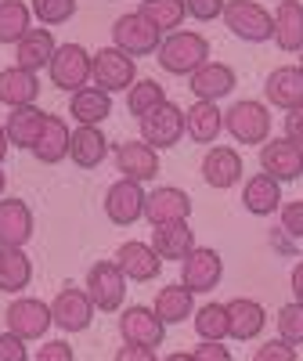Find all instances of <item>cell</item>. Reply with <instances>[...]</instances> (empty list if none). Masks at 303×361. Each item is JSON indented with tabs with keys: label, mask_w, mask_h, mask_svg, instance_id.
Returning a JSON list of instances; mask_svg holds the SVG:
<instances>
[{
	"label": "cell",
	"mask_w": 303,
	"mask_h": 361,
	"mask_svg": "<svg viewBox=\"0 0 303 361\" xmlns=\"http://www.w3.org/2000/svg\"><path fill=\"white\" fill-rule=\"evenodd\" d=\"M156 62L170 76H192L195 69H202L209 62V40L202 33H195V29H177V33L163 37Z\"/></svg>",
	"instance_id": "obj_1"
},
{
	"label": "cell",
	"mask_w": 303,
	"mask_h": 361,
	"mask_svg": "<svg viewBox=\"0 0 303 361\" xmlns=\"http://www.w3.org/2000/svg\"><path fill=\"white\" fill-rule=\"evenodd\" d=\"M224 130L238 145H267L271 141V109L256 98H238L224 109Z\"/></svg>",
	"instance_id": "obj_2"
},
{
	"label": "cell",
	"mask_w": 303,
	"mask_h": 361,
	"mask_svg": "<svg viewBox=\"0 0 303 361\" xmlns=\"http://www.w3.org/2000/svg\"><path fill=\"white\" fill-rule=\"evenodd\" d=\"M224 25L246 44H267L275 40V11H267L260 0H228Z\"/></svg>",
	"instance_id": "obj_3"
},
{
	"label": "cell",
	"mask_w": 303,
	"mask_h": 361,
	"mask_svg": "<svg viewBox=\"0 0 303 361\" xmlns=\"http://www.w3.org/2000/svg\"><path fill=\"white\" fill-rule=\"evenodd\" d=\"M83 289L90 296V304H94V311H123L127 275L119 271L116 260H94L83 279Z\"/></svg>",
	"instance_id": "obj_4"
},
{
	"label": "cell",
	"mask_w": 303,
	"mask_h": 361,
	"mask_svg": "<svg viewBox=\"0 0 303 361\" xmlns=\"http://www.w3.org/2000/svg\"><path fill=\"white\" fill-rule=\"evenodd\" d=\"M4 325L8 333H15L18 340H44L47 329L54 325L51 318V304L47 300H37V296H15L11 304L4 307Z\"/></svg>",
	"instance_id": "obj_5"
},
{
	"label": "cell",
	"mask_w": 303,
	"mask_h": 361,
	"mask_svg": "<svg viewBox=\"0 0 303 361\" xmlns=\"http://www.w3.org/2000/svg\"><path fill=\"white\" fill-rule=\"evenodd\" d=\"M159 44H163V33L141 11H127V15H119L112 22V47L130 54L134 62H137L141 54H156Z\"/></svg>",
	"instance_id": "obj_6"
},
{
	"label": "cell",
	"mask_w": 303,
	"mask_h": 361,
	"mask_svg": "<svg viewBox=\"0 0 303 361\" xmlns=\"http://www.w3.org/2000/svg\"><path fill=\"white\" fill-rule=\"evenodd\" d=\"M47 76L58 90L66 94H76V90L90 87V51L83 44H58L51 66H47Z\"/></svg>",
	"instance_id": "obj_7"
},
{
	"label": "cell",
	"mask_w": 303,
	"mask_h": 361,
	"mask_svg": "<svg viewBox=\"0 0 303 361\" xmlns=\"http://www.w3.org/2000/svg\"><path fill=\"white\" fill-rule=\"evenodd\" d=\"M90 83L116 94V90H130L137 83V66L134 58L119 47H101L90 54Z\"/></svg>",
	"instance_id": "obj_8"
},
{
	"label": "cell",
	"mask_w": 303,
	"mask_h": 361,
	"mask_svg": "<svg viewBox=\"0 0 303 361\" xmlns=\"http://www.w3.org/2000/svg\"><path fill=\"white\" fill-rule=\"evenodd\" d=\"M137 123H141V141L152 145L156 152H166V148H173L185 137V109L166 98L159 109H152L144 119H137Z\"/></svg>",
	"instance_id": "obj_9"
},
{
	"label": "cell",
	"mask_w": 303,
	"mask_h": 361,
	"mask_svg": "<svg viewBox=\"0 0 303 361\" xmlns=\"http://www.w3.org/2000/svg\"><path fill=\"white\" fill-rule=\"evenodd\" d=\"M224 279V260L217 250H209V246H195L185 260H180V286L192 289L195 296L202 293H214Z\"/></svg>",
	"instance_id": "obj_10"
},
{
	"label": "cell",
	"mask_w": 303,
	"mask_h": 361,
	"mask_svg": "<svg viewBox=\"0 0 303 361\" xmlns=\"http://www.w3.org/2000/svg\"><path fill=\"white\" fill-rule=\"evenodd\" d=\"M94 314L98 311H94V304H90L83 286H62L51 300V318L62 333H83V329L94 322Z\"/></svg>",
	"instance_id": "obj_11"
},
{
	"label": "cell",
	"mask_w": 303,
	"mask_h": 361,
	"mask_svg": "<svg viewBox=\"0 0 303 361\" xmlns=\"http://www.w3.org/2000/svg\"><path fill=\"white\" fill-rule=\"evenodd\" d=\"M144 199L148 192L130 177H119L109 185L105 192V217L116 224V228H127V224H137L144 217Z\"/></svg>",
	"instance_id": "obj_12"
},
{
	"label": "cell",
	"mask_w": 303,
	"mask_h": 361,
	"mask_svg": "<svg viewBox=\"0 0 303 361\" xmlns=\"http://www.w3.org/2000/svg\"><path fill=\"white\" fill-rule=\"evenodd\" d=\"M202 180L209 188H217V192H228L235 188L242 173H246V163H242V152L231 145H209L206 148V156H202Z\"/></svg>",
	"instance_id": "obj_13"
},
{
	"label": "cell",
	"mask_w": 303,
	"mask_h": 361,
	"mask_svg": "<svg viewBox=\"0 0 303 361\" xmlns=\"http://www.w3.org/2000/svg\"><path fill=\"white\" fill-rule=\"evenodd\" d=\"M119 336H123V343H137V347H152V350H156L166 340V325H163V318L152 307L134 304V307L119 311Z\"/></svg>",
	"instance_id": "obj_14"
},
{
	"label": "cell",
	"mask_w": 303,
	"mask_h": 361,
	"mask_svg": "<svg viewBox=\"0 0 303 361\" xmlns=\"http://www.w3.org/2000/svg\"><path fill=\"white\" fill-rule=\"evenodd\" d=\"M260 170L278 185L303 177V148L289 137H271L267 145H260Z\"/></svg>",
	"instance_id": "obj_15"
},
{
	"label": "cell",
	"mask_w": 303,
	"mask_h": 361,
	"mask_svg": "<svg viewBox=\"0 0 303 361\" xmlns=\"http://www.w3.org/2000/svg\"><path fill=\"white\" fill-rule=\"evenodd\" d=\"M192 217V195L177 185H159L152 188L144 199V221L152 228L159 224H173V221H188Z\"/></svg>",
	"instance_id": "obj_16"
},
{
	"label": "cell",
	"mask_w": 303,
	"mask_h": 361,
	"mask_svg": "<svg viewBox=\"0 0 303 361\" xmlns=\"http://www.w3.org/2000/svg\"><path fill=\"white\" fill-rule=\"evenodd\" d=\"M112 159H116L119 177H130V180H137V185H144V180H152L159 173V152L152 145H144L141 137L119 141L112 148Z\"/></svg>",
	"instance_id": "obj_17"
},
{
	"label": "cell",
	"mask_w": 303,
	"mask_h": 361,
	"mask_svg": "<svg viewBox=\"0 0 303 361\" xmlns=\"http://www.w3.org/2000/svg\"><path fill=\"white\" fill-rule=\"evenodd\" d=\"M33 238V209L25 199L4 195L0 199V246L22 250Z\"/></svg>",
	"instance_id": "obj_18"
},
{
	"label": "cell",
	"mask_w": 303,
	"mask_h": 361,
	"mask_svg": "<svg viewBox=\"0 0 303 361\" xmlns=\"http://www.w3.org/2000/svg\"><path fill=\"white\" fill-rule=\"evenodd\" d=\"M116 264L127 275V282H156L163 271V260L152 250V243H137V238H130V243L116 250Z\"/></svg>",
	"instance_id": "obj_19"
},
{
	"label": "cell",
	"mask_w": 303,
	"mask_h": 361,
	"mask_svg": "<svg viewBox=\"0 0 303 361\" xmlns=\"http://www.w3.org/2000/svg\"><path fill=\"white\" fill-rule=\"evenodd\" d=\"M58 51V40L47 25H33L29 33L15 44V66L18 69H29V73H40L51 66V58Z\"/></svg>",
	"instance_id": "obj_20"
},
{
	"label": "cell",
	"mask_w": 303,
	"mask_h": 361,
	"mask_svg": "<svg viewBox=\"0 0 303 361\" xmlns=\"http://www.w3.org/2000/svg\"><path fill=\"white\" fill-rule=\"evenodd\" d=\"M235 69L231 66H224V62H206L202 69H195L192 73V80H188V90H192V98L195 102H221V98H228L231 90H235Z\"/></svg>",
	"instance_id": "obj_21"
},
{
	"label": "cell",
	"mask_w": 303,
	"mask_h": 361,
	"mask_svg": "<svg viewBox=\"0 0 303 361\" xmlns=\"http://www.w3.org/2000/svg\"><path fill=\"white\" fill-rule=\"evenodd\" d=\"M69 116L76 127H101L112 116V94L90 83V87L76 90V94H69Z\"/></svg>",
	"instance_id": "obj_22"
},
{
	"label": "cell",
	"mask_w": 303,
	"mask_h": 361,
	"mask_svg": "<svg viewBox=\"0 0 303 361\" xmlns=\"http://www.w3.org/2000/svg\"><path fill=\"white\" fill-rule=\"evenodd\" d=\"M264 98H267V105L285 109V112L303 105V69L299 66H278L264 80Z\"/></svg>",
	"instance_id": "obj_23"
},
{
	"label": "cell",
	"mask_w": 303,
	"mask_h": 361,
	"mask_svg": "<svg viewBox=\"0 0 303 361\" xmlns=\"http://www.w3.org/2000/svg\"><path fill=\"white\" fill-rule=\"evenodd\" d=\"M224 130V112L217 102H192L185 109V137H192L195 145H217Z\"/></svg>",
	"instance_id": "obj_24"
},
{
	"label": "cell",
	"mask_w": 303,
	"mask_h": 361,
	"mask_svg": "<svg viewBox=\"0 0 303 361\" xmlns=\"http://www.w3.org/2000/svg\"><path fill=\"white\" fill-rule=\"evenodd\" d=\"M242 206H246V214L253 217H271L282 209V185L275 177H267L264 170L253 173L246 185H242Z\"/></svg>",
	"instance_id": "obj_25"
},
{
	"label": "cell",
	"mask_w": 303,
	"mask_h": 361,
	"mask_svg": "<svg viewBox=\"0 0 303 361\" xmlns=\"http://www.w3.org/2000/svg\"><path fill=\"white\" fill-rule=\"evenodd\" d=\"M152 250L159 253V260H185L192 250H195V231L188 221H173V224H159L152 228Z\"/></svg>",
	"instance_id": "obj_26"
},
{
	"label": "cell",
	"mask_w": 303,
	"mask_h": 361,
	"mask_svg": "<svg viewBox=\"0 0 303 361\" xmlns=\"http://www.w3.org/2000/svg\"><path fill=\"white\" fill-rule=\"evenodd\" d=\"M69 145H73V127L66 123L62 116H51L47 112V123L33 145V156L44 163V166H54V163H62L69 159Z\"/></svg>",
	"instance_id": "obj_27"
},
{
	"label": "cell",
	"mask_w": 303,
	"mask_h": 361,
	"mask_svg": "<svg viewBox=\"0 0 303 361\" xmlns=\"http://www.w3.org/2000/svg\"><path fill=\"white\" fill-rule=\"evenodd\" d=\"M44 123H47V112H44L40 105H22V109H8L4 130H8V141H11L15 148L33 152V145H37Z\"/></svg>",
	"instance_id": "obj_28"
},
{
	"label": "cell",
	"mask_w": 303,
	"mask_h": 361,
	"mask_svg": "<svg viewBox=\"0 0 303 361\" xmlns=\"http://www.w3.org/2000/svg\"><path fill=\"white\" fill-rule=\"evenodd\" d=\"M37 94H40V76L37 73L18 69V66L0 69V105H8V109L37 105Z\"/></svg>",
	"instance_id": "obj_29"
},
{
	"label": "cell",
	"mask_w": 303,
	"mask_h": 361,
	"mask_svg": "<svg viewBox=\"0 0 303 361\" xmlns=\"http://www.w3.org/2000/svg\"><path fill=\"white\" fill-rule=\"evenodd\" d=\"M228 318H231V340H256L267 325V311L260 300H249V296H235L228 300Z\"/></svg>",
	"instance_id": "obj_30"
},
{
	"label": "cell",
	"mask_w": 303,
	"mask_h": 361,
	"mask_svg": "<svg viewBox=\"0 0 303 361\" xmlns=\"http://www.w3.org/2000/svg\"><path fill=\"white\" fill-rule=\"evenodd\" d=\"M112 152L109 137L101 134V127H73V145H69V159L80 170H94L105 163V156Z\"/></svg>",
	"instance_id": "obj_31"
},
{
	"label": "cell",
	"mask_w": 303,
	"mask_h": 361,
	"mask_svg": "<svg viewBox=\"0 0 303 361\" xmlns=\"http://www.w3.org/2000/svg\"><path fill=\"white\" fill-rule=\"evenodd\" d=\"M275 44L278 51H303V4L299 0H278L275 8Z\"/></svg>",
	"instance_id": "obj_32"
},
{
	"label": "cell",
	"mask_w": 303,
	"mask_h": 361,
	"mask_svg": "<svg viewBox=\"0 0 303 361\" xmlns=\"http://www.w3.org/2000/svg\"><path fill=\"white\" fill-rule=\"evenodd\" d=\"M33 282V260L22 250L11 246H0V293L8 296H22Z\"/></svg>",
	"instance_id": "obj_33"
},
{
	"label": "cell",
	"mask_w": 303,
	"mask_h": 361,
	"mask_svg": "<svg viewBox=\"0 0 303 361\" xmlns=\"http://www.w3.org/2000/svg\"><path fill=\"white\" fill-rule=\"evenodd\" d=\"M152 311H156L163 318V325H177V322H188L195 314V293L185 289L180 282L173 286H163L156 293V300H152Z\"/></svg>",
	"instance_id": "obj_34"
},
{
	"label": "cell",
	"mask_w": 303,
	"mask_h": 361,
	"mask_svg": "<svg viewBox=\"0 0 303 361\" xmlns=\"http://www.w3.org/2000/svg\"><path fill=\"white\" fill-rule=\"evenodd\" d=\"M192 325H195V336H199L202 343H224V340L231 336L228 304H217V300H209V304L195 307Z\"/></svg>",
	"instance_id": "obj_35"
},
{
	"label": "cell",
	"mask_w": 303,
	"mask_h": 361,
	"mask_svg": "<svg viewBox=\"0 0 303 361\" xmlns=\"http://www.w3.org/2000/svg\"><path fill=\"white\" fill-rule=\"evenodd\" d=\"M33 22V8L25 0H0V44H18Z\"/></svg>",
	"instance_id": "obj_36"
},
{
	"label": "cell",
	"mask_w": 303,
	"mask_h": 361,
	"mask_svg": "<svg viewBox=\"0 0 303 361\" xmlns=\"http://www.w3.org/2000/svg\"><path fill=\"white\" fill-rule=\"evenodd\" d=\"M152 25L159 29V33H177L180 29V22H185V15H188V8H185V0H144V4L137 8Z\"/></svg>",
	"instance_id": "obj_37"
},
{
	"label": "cell",
	"mask_w": 303,
	"mask_h": 361,
	"mask_svg": "<svg viewBox=\"0 0 303 361\" xmlns=\"http://www.w3.org/2000/svg\"><path fill=\"white\" fill-rule=\"evenodd\" d=\"M163 102H166V90H163L159 80H141V76H137V83L127 90V109H130V116H137V119H144L152 109H159Z\"/></svg>",
	"instance_id": "obj_38"
},
{
	"label": "cell",
	"mask_w": 303,
	"mask_h": 361,
	"mask_svg": "<svg viewBox=\"0 0 303 361\" xmlns=\"http://www.w3.org/2000/svg\"><path fill=\"white\" fill-rule=\"evenodd\" d=\"M76 4L80 0H29V8H33V18L40 25H62L76 15Z\"/></svg>",
	"instance_id": "obj_39"
},
{
	"label": "cell",
	"mask_w": 303,
	"mask_h": 361,
	"mask_svg": "<svg viewBox=\"0 0 303 361\" xmlns=\"http://www.w3.org/2000/svg\"><path fill=\"white\" fill-rule=\"evenodd\" d=\"M278 340L303 347V304H296V300L278 307Z\"/></svg>",
	"instance_id": "obj_40"
},
{
	"label": "cell",
	"mask_w": 303,
	"mask_h": 361,
	"mask_svg": "<svg viewBox=\"0 0 303 361\" xmlns=\"http://www.w3.org/2000/svg\"><path fill=\"white\" fill-rule=\"evenodd\" d=\"M278 228H282L289 238H299V243H303V199L282 202V209H278Z\"/></svg>",
	"instance_id": "obj_41"
},
{
	"label": "cell",
	"mask_w": 303,
	"mask_h": 361,
	"mask_svg": "<svg viewBox=\"0 0 303 361\" xmlns=\"http://www.w3.org/2000/svg\"><path fill=\"white\" fill-rule=\"evenodd\" d=\"M253 361H299L296 347L285 343V340H264L253 354Z\"/></svg>",
	"instance_id": "obj_42"
},
{
	"label": "cell",
	"mask_w": 303,
	"mask_h": 361,
	"mask_svg": "<svg viewBox=\"0 0 303 361\" xmlns=\"http://www.w3.org/2000/svg\"><path fill=\"white\" fill-rule=\"evenodd\" d=\"M33 361H76V350L69 340H44Z\"/></svg>",
	"instance_id": "obj_43"
},
{
	"label": "cell",
	"mask_w": 303,
	"mask_h": 361,
	"mask_svg": "<svg viewBox=\"0 0 303 361\" xmlns=\"http://www.w3.org/2000/svg\"><path fill=\"white\" fill-rule=\"evenodd\" d=\"M185 8H188V15L195 22H214V18L224 15L228 0H185Z\"/></svg>",
	"instance_id": "obj_44"
},
{
	"label": "cell",
	"mask_w": 303,
	"mask_h": 361,
	"mask_svg": "<svg viewBox=\"0 0 303 361\" xmlns=\"http://www.w3.org/2000/svg\"><path fill=\"white\" fill-rule=\"evenodd\" d=\"M0 361H29V347L25 340H18L15 333H0Z\"/></svg>",
	"instance_id": "obj_45"
},
{
	"label": "cell",
	"mask_w": 303,
	"mask_h": 361,
	"mask_svg": "<svg viewBox=\"0 0 303 361\" xmlns=\"http://www.w3.org/2000/svg\"><path fill=\"white\" fill-rule=\"evenodd\" d=\"M192 357H195V361H235V357H231V350H228L224 343H202V340L195 343Z\"/></svg>",
	"instance_id": "obj_46"
},
{
	"label": "cell",
	"mask_w": 303,
	"mask_h": 361,
	"mask_svg": "<svg viewBox=\"0 0 303 361\" xmlns=\"http://www.w3.org/2000/svg\"><path fill=\"white\" fill-rule=\"evenodd\" d=\"M112 361H159V354L152 350V347H137V343H123L116 350Z\"/></svg>",
	"instance_id": "obj_47"
},
{
	"label": "cell",
	"mask_w": 303,
	"mask_h": 361,
	"mask_svg": "<svg viewBox=\"0 0 303 361\" xmlns=\"http://www.w3.org/2000/svg\"><path fill=\"white\" fill-rule=\"evenodd\" d=\"M285 137L303 148V105H296V109L285 112Z\"/></svg>",
	"instance_id": "obj_48"
},
{
	"label": "cell",
	"mask_w": 303,
	"mask_h": 361,
	"mask_svg": "<svg viewBox=\"0 0 303 361\" xmlns=\"http://www.w3.org/2000/svg\"><path fill=\"white\" fill-rule=\"evenodd\" d=\"M289 282H292V300H296V304H303V260L292 267V279Z\"/></svg>",
	"instance_id": "obj_49"
},
{
	"label": "cell",
	"mask_w": 303,
	"mask_h": 361,
	"mask_svg": "<svg viewBox=\"0 0 303 361\" xmlns=\"http://www.w3.org/2000/svg\"><path fill=\"white\" fill-rule=\"evenodd\" d=\"M8 148H11V141H8V130H4V123H0V163H4Z\"/></svg>",
	"instance_id": "obj_50"
},
{
	"label": "cell",
	"mask_w": 303,
	"mask_h": 361,
	"mask_svg": "<svg viewBox=\"0 0 303 361\" xmlns=\"http://www.w3.org/2000/svg\"><path fill=\"white\" fill-rule=\"evenodd\" d=\"M163 361H195V357H192V350H173V354H166Z\"/></svg>",
	"instance_id": "obj_51"
},
{
	"label": "cell",
	"mask_w": 303,
	"mask_h": 361,
	"mask_svg": "<svg viewBox=\"0 0 303 361\" xmlns=\"http://www.w3.org/2000/svg\"><path fill=\"white\" fill-rule=\"evenodd\" d=\"M4 188H8V177H4V170H0V199H4Z\"/></svg>",
	"instance_id": "obj_52"
},
{
	"label": "cell",
	"mask_w": 303,
	"mask_h": 361,
	"mask_svg": "<svg viewBox=\"0 0 303 361\" xmlns=\"http://www.w3.org/2000/svg\"><path fill=\"white\" fill-rule=\"evenodd\" d=\"M299 69H303V51H299Z\"/></svg>",
	"instance_id": "obj_53"
}]
</instances>
